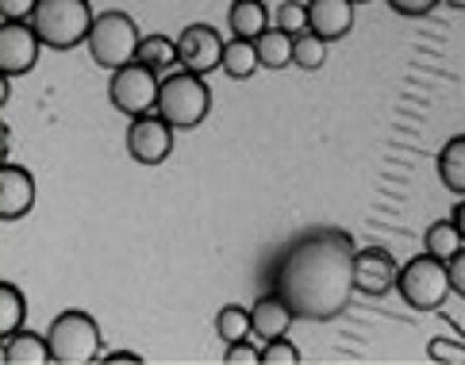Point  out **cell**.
<instances>
[{
    "label": "cell",
    "mask_w": 465,
    "mask_h": 365,
    "mask_svg": "<svg viewBox=\"0 0 465 365\" xmlns=\"http://www.w3.org/2000/svg\"><path fill=\"white\" fill-rule=\"evenodd\" d=\"M354 239L339 227H320L292 239L273 270V292L296 320L327 323L351 308L354 289Z\"/></svg>",
    "instance_id": "obj_1"
},
{
    "label": "cell",
    "mask_w": 465,
    "mask_h": 365,
    "mask_svg": "<svg viewBox=\"0 0 465 365\" xmlns=\"http://www.w3.org/2000/svg\"><path fill=\"white\" fill-rule=\"evenodd\" d=\"M93 20L96 15L89 0H39L31 12V27L39 31L43 46H51V51H74V46L89 43Z\"/></svg>",
    "instance_id": "obj_2"
},
{
    "label": "cell",
    "mask_w": 465,
    "mask_h": 365,
    "mask_svg": "<svg viewBox=\"0 0 465 365\" xmlns=\"http://www.w3.org/2000/svg\"><path fill=\"white\" fill-rule=\"evenodd\" d=\"M208 108H212V93H208V85H204L201 74L181 70V74L162 77V93H158V108H154V112H158L173 131H193V127H201L204 115H208Z\"/></svg>",
    "instance_id": "obj_3"
},
{
    "label": "cell",
    "mask_w": 465,
    "mask_h": 365,
    "mask_svg": "<svg viewBox=\"0 0 465 365\" xmlns=\"http://www.w3.org/2000/svg\"><path fill=\"white\" fill-rule=\"evenodd\" d=\"M46 342H51L54 365H93L101 358V323L89 311L70 308L51 323Z\"/></svg>",
    "instance_id": "obj_4"
},
{
    "label": "cell",
    "mask_w": 465,
    "mask_h": 365,
    "mask_svg": "<svg viewBox=\"0 0 465 365\" xmlns=\"http://www.w3.org/2000/svg\"><path fill=\"white\" fill-rule=\"evenodd\" d=\"M396 289H401L404 304L415 308V311H439L446 304V296H450V273H446V261L435 258V254H420L411 258L408 265H401V273H396Z\"/></svg>",
    "instance_id": "obj_5"
},
{
    "label": "cell",
    "mask_w": 465,
    "mask_h": 365,
    "mask_svg": "<svg viewBox=\"0 0 465 365\" xmlns=\"http://www.w3.org/2000/svg\"><path fill=\"white\" fill-rule=\"evenodd\" d=\"M139 27L131 20L127 12H101L93 20V31H89V54L96 65L104 70H120V65H131L139 54Z\"/></svg>",
    "instance_id": "obj_6"
},
{
    "label": "cell",
    "mask_w": 465,
    "mask_h": 365,
    "mask_svg": "<svg viewBox=\"0 0 465 365\" xmlns=\"http://www.w3.org/2000/svg\"><path fill=\"white\" fill-rule=\"evenodd\" d=\"M158 93H162V77L143 62H131V65H120L112 70V81H108V96H112V108L124 112V115H146L158 108Z\"/></svg>",
    "instance_id": "obj_7"
},
{
    "label": "cell",
    "mask_w": 465,
    "mask_h": 365,
    "mask_svg": "<svg viewBox=\"0 0 465 365\" xmlns=\"http://www.w3.org/2000/svg\"><path fill=\"white\" fill-rule=\"evenodd\" d=\"M127 151L139 165H162L173 154V127L158 112L135 115L127 127Z\"/></svg>",
    "instance_id": "obj_8"
},
{
    "label": "cell",
    "mask_w": 465,
    "mask_h": 365,
    "mask_svg": "<svg viewBox=\"0 0 465 365\" xmlns=\"http://www.w3.org/2000/svg\"><path fill=\"white\" fill-rule=\"evenodd\" d=\"M177 65L189 74H212L215 65H223V39L212 24H189L177 35Z\"/></svg>",
    "instance_id": "obj_9"
},
{
    "label": "cell",
    "mask_w": 465,
    "mask_h": 365,
    "mask_svg": "<svg viewBox=\"0 0 465 365\" xmlns=\"http://www.w3.org/2000/svg\"><path fill=\"white\" fill-rule=\"evenodd\" d=\"M39 31L24 24V20H5L0 27V74L5 77H20L27 70H35L39 62Z\"/></svg>",
    "instance_id": "obj_10"
},
{
    "label": "cell",
    "mask_w": 465,
    "mask_h": 365,
    "mask_svg": "<svg viewBox=\"0 0 465 365\" xmlns=\"http://www.w3.org/2000/svg\"><path fill=\"white\" fill-rule=\"evenodd\" d=\"M396 273L401 265L385 246H365L354 254V289L365 296H385L389 289H396Z\"/></svg>",
    "instance_id": "obj_11"
},
{
    "label": "cell",
    "mask_w": 465,
    "mask_h": 365,
    "mask_svg": "<svg viewBox=\"0 0 465 365\" xmlns=\"http://www.w3.org/2000/svg\"><path fill=\"white\" fill-rule=\"evenodd\" d=\"M31 204H35V177L24 165L5 162V170H0V220L5 223L24 220Z\"/></svg>",
    "instance_id": "obj_12"
},
{
    "label": "cell",
    "mask_w": 465,
    "mask_h": 365,
    "mask_svg": "<svg viewBox=\"0 0 465 365\" xmlns=\"http://www.w3.org/2000/svg\"><path fill=\"white\" fill-rule=\"evenodd\" d=\"M354 27V0H308V31L327 43H339Z\"/></svg>",
    "instance_id": "obj_13"
},
{
    "label": "cell",
    "mask_w": 465,
    "mask_h": 365,
    "mask_svg": "<svg viewBox=\"0 0 465 365\" xmlns=\"http://www.w3.org/2000/svg\"><path fill=\"white\" fill-rule=\"evenodd\" d=\"M292 320H296L292 308L281 301L277 292L262 296V301H254V308H251V330H254V339H262V342L289 335V323Z\"/></svg>",
    "instance_id": "obj_14"
},
{
    "label": "cell",
    "mask_w": 465,
    "mask_h": 365,
    "mask_svg": "<svg viewBox=\"0 0 465 365\" xmlns=\"http://www.w3.org/2000/svg\"><path fill=\"white\" fill-rule=\"evenodd\" d=\"M0 361L5 365H46L51 358V342L46 335H35V330H12L5 335V346H0Z\"/></svg>",
    "instance_id": "obj_15"
},
{
    "label": "cell",
    "mask_w": 465,
    "mask_h": 365,
    "mask_svg": "<svg viewBox=\"0 0 465 365\" xmlns=\"http://www.w3.org/2000/svg\"><path fill=\"white\" fill-rule=\"evenodd\" d=\"M227 24H231V35L235 39H258L270 31V8L262 0H235L227 12Z\"/></svg>",
    "instance_id": "obj_16"
},
{
    "label": "cell",
    "mask_w": 465,
    "mask_h": 365,
    "mask_svg": "<svg viewBox=\"0 0 465 365\" xmlns=\"http://www.w3.org/2000/svg\"><path fill=\"white\" fill-rule=\"evenodd\" d=\"M220 70L227 77H235V81L254 77V70H262L258 46L251 39H231V43H223V65H220Z\"/></svg>",
    "instance_id": "obj_17"
},
{
    "label": "cell",
    "mask_w": 465,
    "mask_h": 365,
    "mask_svg": "<svg viewBox=\"0 0 465 365\" xmlns=\"http://www.w3.org/2000/svg\"><path fill=\"white\" fill-rule=\"evenodd\" d=\"M439 177H442V185L450 192L465 196V135L450 139L439 151Z\"/></svg>",
    "instance_id": "obj_18"
},
{
    "label": "cell",
    "mask_w": 465,
    "mask_h": 365,
    "mask_svg": "<svg viewBox=\"0 0 465 365\" xmlns=\"http://www.w3.org/2000/svg\"><path fill=\"white\" fill-rule=\"evenodd\" d=\"M254 46H258L262 70H285V65H292V35H285V31L270 27L265 35L254 39Z\"/></svg>",
    "instance_id": "obj_19"
},
{
    "label": "cell",
    "mask_w": 465,
    "mask_h": 365,
    "mask_svg": "<svg viewBox=\"0 0 465 365\" xmlns=\"http://www.w3.org/2000/svg\"><path fill=\"white\" fill-rule=\"evenodd\" d=\"M461 246H465V239H461V231L454 227V220L430 223L427 235H423V251L435 254V258H442V261H450V258L461 251Z\"/></svg>",
    "instance_id": "obj_20"
},
{
    "label": "cell",
    "mask_w": 465,
    "mask_h": 365,
    "mask_svg": "<svg viewBox=\"0 0 465 365\" xmlns=\"http://www.w3.org/2000/svg\"><path fill=\"white\" fill-rule=\"evenodd\" d=\"M215 335H220L227 346L251 339V335H254V330H251V308H242V304H223L220 311H215Z\"/></svg>",
    "instance_id": "obj_21"
},
{
    "label": "cell",
    "mask_w": 465,
    "mask_h": 365,
    "mask_svg": "<svg viewBox=\"0 0 465 365\" xmlns=\"http://www.w3.org/2000/svg\"><path fill=\"white\" fill-rule=\"evenodd\" d=\"M135 62L151 65L154 74L170 70V65H177V39H165V35H143V43H139V54H135Z\"/></svg>",
    "instance_id": "obj_22"
},
{
    "label": "cell",
    "mask_w": 465,
    "mask_h": 365,
    "mask_svg": "<svg viewBox=\"0 0 465 365\" xmlns=\"http://www.w3.org/2000/svg\"><path fill=\"white\" fill-rule=\"evenodd\" d=\"M24 315H27V304H24V292L5 281L0 285V335H12V330L24 327Z\"/></svg>",
    "instance_id": "obj_23"
},
{
    "label": "cell",
    "mask_w": 465,
    "mask_h": 365,
    "mask_svg": "<svg viewBox=\"0 0 465 365\" xmlns=\"http://www.w3.org/2000/svg\"><path fill=\"white\" fill-rule=\"evenodd\" d=\"M323 62H327V39L312 35V31L292 35V65H301V70H323Z\"/></svg>",
    "instance_id": "obj_24"
},
{
    "label": "cell",
    "mask_w": 465,
    "mask_h": 365,
    "mask_svg": "<svg viewBox=\"0 0 465 365\" xmlns=\"http://www.w3.org/2000/svg\"><path fill=\"white\" fill-rule=\"evenodd\" d=\"M277 31H285V35H304L308 31V5H301V0L277 5Z\"/></svg>",
    "instance_id": "obj_25"
},
{
    "label": "cell",
    "mask_w": 465,
    "mask_h": 365,
    "mask_svg": "<svg viewBox=\"0 0 465 365\" xmlns=\"http://www.w3.org/2000/svg\"><path fill=\"white\" fill-rule=\"evenodd\" d=\"M262 365H301V350L281 335V339H270L262 346Z\"/></svg>",
    "instance_id": "obj_26"
},
{
    "label": "cell",
    "mask_w": 465,
    "mask_h": 365,
    "mask_svg": "<svg viewBox=\"0 0 465 365\" xmlns=\"http://www.w3.org/2000/svg\"><path fill=\"white\" fill-rule=\"evenodd\" d=\"M427 358L439 365H465V342L454 339H430L427 342Z\"/></svg>",
    "instance_id": "obj_27"
},
{
    "label": "cell",
    "mask_w": 465,
    "mask_h": 365,
    "mask_svg": "<svg viewBox=\"0 0 465 365\" xmlns=\"http://www.w3.org/2000/svg\"><path fill=\"white\" fill-rule=\"evenodd\" d=\"M223 361H227V365H258V361H262V350H254V346L242 339V342H231V346H227Z\"/></svg>",
    "instance_id": "obj_28"
},
{
    "label": "cell",
    "mask_w": 465,
    "mask_h": 365,
    "mask_svg": "<svg viewBox=\"0 0 465 365\" xmlns=\"http://www.w3.org/2000/svg\"><path fill=\"white\" fill-rule=\"evenodd\" d=\"M35 5L39 0H0V15H5V20H31Z\"/></svg>",
    "instance_id": "obj_29"
},
{
    "label": "cell",
    "mask_w": 465,
    "mask_h": 365,
    "mask_svg": "<svg viewBox=\"0 0 465 365\" xmlns=\"http://www.w3.org/2000/svg\"><path fill=\"white\" fill-rule=\"evenodd\" d=\"M446 273H450V289L458 296H465V246H461V251L450 261H446Z\"/></svg>",
    "instance_id": "obj_30"
},
{
    "label": "cell",
    "mask_w": 465,
    "mask_h": 365,
    "mask_svg": "<svg viewBox=\"0 0 465 365\" xmlns=\"http://www.w3.org/2000/svg\"><path fill=\"white\" fill-rule=\"evenodd\" d=\"M435 5H439V0H389V8L401 12V15H427Z\"/></svg>",
    "instance_id": "obj_31"
},
{
    "label": "cell",
    "mask_w": 465,
    "mask_h": 365,
    "mask_svg": "<svg viewBox=\"0 0 465 365\" xmlns=\"http://www.w3.org/2000/svg\"><path fill=\"white\" fill-rule=\"evenodd\" d=\"M104 361H112V365H115V361H131V365H139L143 358H139V354H131V350H112V354H104Z\"/></svg>",
    "instance_id": "obj_32"
},
{
    "label": "cell",
    "mask_w": 465,
    "mask_h": 365,
    "mask_svg": "<svg viewBox=\"0 0 465 365\" xmlns=\"http://www.w3.org/2000/svg\"><path fill=\"white\" fill-rule=\"evenodd\" d=\"M450 220H454V227L461 231V239H465V196H461V201H458V208L450 212Z\"/></svg>",
    "instance_id": "obj_33"
},
{
    "label": "cell",
    "mask_w": 465,
    "mask_h": 365,
    "mask_svg": "<svg viewBox=\"0 0 465 365\" xmlns=\"http://www.w3.org/2000/svg\"><path fill=\"white\" fill-rule=\"evenodd\" d=\"M442 5H450V8H465V0H442Z\"/></svg>",
    "instance_id": "obj_34"
},
{
    "label": "cell",
    "mask_w": 465,
    "mask_h": 365,
    "mask_svg": "<svg viewBox=\"0 0 465 365\" xmlns=\"http://www.w3.org/2000/svg\"><path fill=\"white\" fill-rule=\"evenodd\" d=\"M354 5H365V0H354Z\"/></svg>",
    "instance_id": "obj_35"
}]
</instances>
